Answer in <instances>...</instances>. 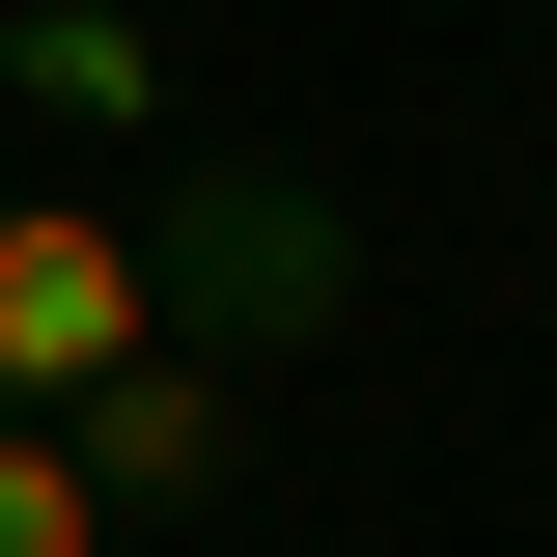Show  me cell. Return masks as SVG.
<instances>
[{"label":"cell","instance_id":"obj_1","mask_svg":"<svg viewBox=\"0 0 557 557\" xmlns=\"http://www.w3.org/2000/svg\"><path fill=\"white\" fill-rule=\"evenodd\" d=\"M362 223L307 196V168H196V196L139 223V307H168V362H251V335H335Z\"/></svg>","mask_w":557,"mask_h":557},{"label":"cell","instance_id":"obj_2","mask_svg":"<svg viewBox=\"0 0 557 557\" xmlns=\"http://www.w3.org/2000/svg\"><path fill=\"white\" fill-rule=\"evenodd\" d=\"M139 335H168L139 307V223L112 196H0V418H84Z\"/></svg>","mask_w":557,"mask_h":557},{"label":"cell","instance_id":"obj_3","mask_svg":"<svg viewBox=\"0 0 557 557\" xmlns=\"http://www.w3.org/2000/svg\"><path fill=\"white\" fill-rule=\"evenodd\" d=\"M57 446H84V502H112V530H139V502H223V446H251V418H223V362H168V335H139L112 391L57 418Z\"/></svg>","mask_w":557,"mask_h":557},{"label":"cell","instance_id":"obj_4","mask_svg":"<svg viewBox=\"0 0 557 557\" xmlns=\"http://www.w3.org/2000/svg\"><path fill=\"white\" fill-rule=\"evenodd\" d=\"M0 557H112V502H84L57 418H0Z\"/></svg>","mask_w":557,"mask_h":557},{"label":"cell","instance_id":"obj_5","mask_svg":"<svg viewBox=\"0 0 557 557\" xmlns=\"http://www.w3.org/2000/svg\"><path fill=\"white\" fill-rule=\"evenodd\" d=\"M0 57L57 84V112H139V0H28V28H0Z\"/></svg>","mask_w":557,"mask_h":557}]
</instances>
